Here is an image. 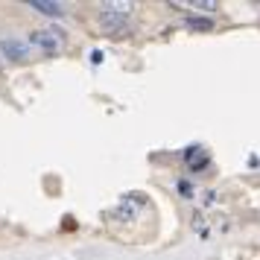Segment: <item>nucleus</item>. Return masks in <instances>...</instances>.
<instances>
[{"mask_svg":"<svg viewBox=\"0 0 260 260\" xmlns=\"http://www.w3.org/2000/svg\"><path fill=\"white\" fill-rule=\"evenodd\" d=\"M132 3L126 0H111V3H103L100 6V26H103V32L108 36H120V32H126L129 29V21H132Z\"/></svg>","mask_w":260,"mask_h":260,"instance_id":"1","label":"nucleus"},{"mask_svg":"<svg viewBox=\"0 0 260 260\" xmlns=\"http://www.w3.org/2000/svg\"><path fill=\"white\" fill-rule=\"evenodd\" d=\"M26 44L32 50H41L44 56H56L64 50V32L56 29V26H44V29H36V32H29L26 38Z\"/></svg>","mask_w":260,"mask_h":260,"instance_id":"2","label":"nucleus"},{"mask_svg":"<svg viewBox=\"0 0 260 260\" xmlns=\"http://www.w3.org/2000/svg\"><path fill=\"white\" fill-rule=\"evenodd\" d=\"M0 53H3V59L26 61L32 56V47L26 41H18V38H0Z\"/></svg>","mask_w":260,"mask_h":260,"instance_id":"3","label":"nucleus"},{"mask_svg":"<svg viewBox=\"0 0 260 260\" xmlns=\"http://www.w3.org/2000/svg\"><path fill=\"white\" fill-rule=\"evenodd\" d=\"M36 12L47 15V18H61V15H68V6L64 3H53V0H32L29 3Z\"/></svg>","mask_w":260,"mask_h":260,"instance_id":"4","label":"nucleus"},{"mask_svg":"<svg viewBox=\"0 0 260 260\" xmlns=\"http://www.w3.org/2000/svg\"><path fill=\"white\" fill-rule=\"evenodd\" d=\"M187 26H193V29H211V21L208 18H190Z\"/></svg>","mask_w":260,"mask_h":260,"instance_id":"5","label":"nucleus"}]
</instances>
